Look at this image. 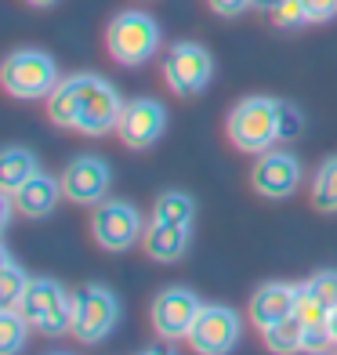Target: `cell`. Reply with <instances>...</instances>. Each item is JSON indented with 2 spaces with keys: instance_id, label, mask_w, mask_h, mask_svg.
Wrapping results in <instances>:
<instances>
[{
  "instance_id": "cell-1",
  "label": "cell",
  "mask_w": 337,
  "mask_h": 355,
  "mask_svg": "<svg viewBox=\"0 0 337 355\" xmlns=\"http://www.w3.org/2000/svg\"><path fill=\"white\" fill-rule=\"evenodd\" d=\"M279 109H283L279 98H261V94L239 102L229 116V138L236 149L250 156L268 153L279 141Z\"/></svg>"
},
{
  "instance_id": "cell-2",
  "label": "cell",
  "mask_w": 337,
  "mask_h": 355,
  "mask_svg": "<svg viewBox=\"0 0 337 355\" xmlns=\"http://www.w3.org/2000/svg\"><path fill=\"white\" fill-rule=\"evenodd\" d=\"M0 84L11 98L22 102L47 98L58 87V62L47 51H37V47H19L0 66Z\"/></svg>"
},
{
  "instance_id": "cell-3",
  "label": "cell",
  "mask_w": 337,
  "mask_h": 355,
  "mask_svg": "<svg viewBox=\"0 0 337 355\" xmlns=\"http://www.w3.org/2000/svg\"><path fill=\"white\" fill-rule=\"evenodd\" d=\"M105 47H109L112 62H120L127 69H138L156 55L159 26L146 11H120L105 29Z\"/></svg>"
},
{
  "instance_id": "cell-4",
  "label": "cell",
  "mask_w": 337,
  "mask_h": 355,
  "mask_svg": "<svg viewBox=\"0 0 337 355\" xmlns=\"http://www.w3.org/2000/svg\"><path fill=\"white\" fill-rule=\"evenodd\" d=\"M120 322V301L112 290L91 283L73 294V337L80 345H98L116 330Z\"/></svg>"
},
{
  "instance_id": "cell-5",
  "label": "cell",
  "mask_w": 337,
  "mask_h": 355,
  "mask_svg": "<svg viewBox=\"0 0 337 355\" xmlns=\"http://www.w3.org/2000/svg\"><path fill=\"white\" fill-rule=\"evenodd\" d=\"M19 309L47 337L73 330V297L58 279H29V290Z\"/></svg>"
},
{
  "instance_id": "cell-6",
  "label": "cell",
  "mask_w": 337,
  "mask_h": 355,
  "mask_svg": "<svg viewBox=\"0 0 337 355\" xmlns=\"http://www.w3.org/2000/svg\"><path fill=\"white\" fill-rule=\"evenodd\" d=\"M123 102L116 87L98 73H80V109H76V131L87 138H102L120 123Z\"/></svg>"
},
{
  "instance_id": "cell-7",
  "label": "cell",
  "mask_w": 337,
  "mask_h": 355,
  "mask_svg": "<svg viewBox=\"0 0 337 355\" xmlns=\"http://www.w3.org/2000/svg\"><path fill=\"white\" fill-rule=\"evenodd\" d=\"M91 236L94 243L109 254L131 250L141 236H146V221H141L138 207L127 200H102L91 214Z\"/></svg>"
},
{
  "instance_id": "cell-8",
  "label": "cell",
  "mask_w": 337,
  "mask_h": 355,
  "mask_svg": "<svg viewBox=\"0 0 337 355\" xmlns=\"http://www.w3.org/2000/svg\"><path fill=\"white\" fill-rule=\"evenodd\" d=\"M211 76H214V58L203 44H192V40L174 44L164 58V80L178 98H196V94H203L207 84H211Z\"/></svg>"
},
{
  "instance_id": "cell-9",
  "label": "cell",
  "mask_w": 337,
  "mask_h": 355,
  "mask_svg": "<svg viewBox=\"0 0 337 355\" xmlns=\"http://www.w3.org/2000/svg\"><path fill=\"white\" fill-rule=\"evenodd\" d=\"M200 312H203V304H200V297L192 294L189 286H167V290H159V294L153 297L149 319H153L156 337H164L167 345H174V341H182V337L192 334Z\"/></svg>"
},
{
  "instance_id": "cell-10",
  "label": "cell",
  "mask_w": 337,
  "mask_h": 355,
  "mask_svg": "<svg viewBox=\"0 0 337 355\" xmlns=\"http://www.w3.org/2000/svg\"><path fill=\"white\" fill-rule=\"evenodd\" d=\"M239 334H243V319H239L236 309H229V304H203L189 341L200 355H225L236 348Z\"/></svg>"
},
{
  "instance_id": "cell-11",
  "label": "cell",
  "mask_w": 337,
  "mask_h": 355,
  "mask_svg": "<svg viewBox=\"0 0 337 355\" xmlns=\"http://www.w3.org/2000/svg\"><path fill=\"white\" fill-rule=\"evenodd\" d=\"M167 131V109L159 105L156 98H135V102H123L120 112V123H116V135L127 149H153V145L164 138Z\"/></svg>"
},
{
  "instance_id": "cell-12",
  "label": "cell",
  "mask_w": 337,
  "mask_h": 355,
  "mask_svg": "<svg viewBox=\"0 0 337 355\" xmlns=\"http://www.w3.org/2000/svg\"><path fill=\"white\" fill-rule=\"evenodd\" d=\"M109 182H112V174L102 156H76L62 171V192L80 207H98L109 192Z\"/></svg>"
},
{
  "instance_id": "cell-13",
  "label": "cell",
  "mask_w": 337,
  "mask_h": 355,
  "mask_svg": "<svg viewBox=\"0 0 337 355\" xmlns=\"http://www.w3.org/2000/svg\"><path fill=\"white\" fill-rule=\"evenodd\" d=\"M250 182L261 196L286 200V196H294V189L301 185V159L294 153L268 149V153L258 156V164H254V171H250Z\"/></svg>"
},
{
  "instance_id": "cell-14",
  "label": "cell",
  "mask_w": 337,
  "mask_h": 355,
  "mask_svg": "<svg viewBox=\"0 0 337 355\" xmlns=\"http://www.w3.org/2000/svg\"><path fill=\"white\" fill-rule=\"evenodd\" d=\"M141 247H146V254L153 257V261H159V265L182 261L185 250H189V225H171V221L153 218V221L146 225Z\"/></svg>"
},
{
  "instance_id": "cell-15",
  "label": "cell",
  "mask_w": 337,
  "mask_h": 355,
  "mask_svg": "<svg viewBox=\"0 0 337 355\" xmlns=\"http://www.w3.org/2000/svg\"><path fill=\"white\" fill-rule=\"evenodd\" d=\"M15 196V211L26 214V218H47L58 207V196H66L62 192V182H55L51 174H33L29 182H22L19 189L11 192Z\"/></svg>"
},
{
  "instance_id": "cell-16",
  "label": "cell",
  "mask_w": 337,
  "mask_h": 355,
  "mask_svg": "<svg viewBox=\"0 0 337 355\" xmlns=\"http://www.w3.org/2000/svg\"><path fill=\"white\" fill-rule=\"evenodd\" d=\"M294 304H297V286H291V283H265L258 294L250 297V322L258 330H268L272 322L291 315Z\"/></svg>"
},
{
  "instance_id": "cell-17",
  "label": "cell",
  "mask_w": 337,
  "mask_h": 355,
  "mask_svg": "<svg viewBox=\"0 0 337 355\" xmlns=\"http://www.w3.org/2000/svg\"><path fill=\"white\" fill-rule=\"evenodd\" d=\"M76 109H80V73L58 80V87L47 94V116L55 127L76 131Z\"/></svg>"
},
{
  "instance_id": "cell-18",
  "label": "cell",
  "mask_w": 337,
  "mask_h": 355,
  "mask_svg": "<svg viewBox=\"0 0 337 355\" xmlns=\"http://www.w3.org/2000/svg\"><path fill=\"white\" fill-rule=\"evenodd\" d=\"M37 171H40L37 156L29 149H22V145H8V149L0 153V189H4V192H15L22 182H29Z\"/></svg>"
},
{
  "instance_id": "cell-19",
  "label": "cell",
  "mask_w": 337,
  "mask_h": 355,
  "mask_svg": "<svg viewBox=\"0 0 337 355\" xmlns=\"http://www.w3.org/2000/svg\"><path fill=\"white\" fill-rule=\"evenodd\" d=\"M261 334H265V345L272 352H279V355L304 352V322H301L297 312H291V315L279 319V322H272V327L261 330Z\"/></svg>"
},
{
  "instance_id": "cell-20",
  "label": "cell",
  "mask_w": 337,
  "mask_h": 355,
  "mask_svg": "<svg viewBox=\"0 0 337 355\" xmlns=\"http://www.w3.org/2000/svg\"><path fill=\"white\" fill-rule=\"evenodd\" d=\"M153 218L171 221V225H192V218H196V200H192L189 192L167 189V192H159V196H156Z\"/></svg>"
},
{
  "instance_id": "cell-21",
  "label": "cell",
  "mask_w": 337,
  "mask_h": 355,
  "mask_svg": "<svg viewBox=\"0 0 337 355\" xmlns=\"http://www.w3.org/2000/svg\"><path fill=\"white\" fill-rule=\"evenodd\" d=\"M312 207H316L319 214H337V156H330L327 164L316 171Z\"/></svg>"
},
{
  "instance_id": "cell-22",
  "label": "cell",
  "mask_w": 337,
  "mask_h": 355,
  "mask_svg": "<svg viewBox=\"0 0 337 355\" xmlns=\"http://www.w3.org/2000/svg\"><path fill=\"white\" fill-rule=\"evenodd\" d=\"M26 290H29V276L15 265L11 254H4V261H0V304L4 309H19Z\"/></svg>"
},
{
  "instance_id": "cell-23",
  "label": "cell",
  "mask_w": 337,
  "mask_h": 355,
  "mask_svg": "<svg viewBox=\"0 0 337 355\" xmlns=\"http://www.w3.org/2000/svg\"><path fill=\"white\" fill-rule=\"evenodd\" d=\"M29 322L22 315V309H4L0 312V352H19L29 337Z\"/></svg>"
},
{
  "instance_id": "cell-24",
  "label": "cell",
  "mask_w": 337,
  "mask_h": 355,
  "mask_svg": "<svg viewBox=\"0 0 337 355\" xmlns=\"http://www.w3.org/2000/svg\"><path fill=\"white\" fill-rule=\"evenodd\" d=\"M268 19H272L276 29H286V33H291V29L309 26V11H304L301 0H279V4L268 11Z\"/></svg>"
},
{
  "instance_id": "cell-25",
  "label": "cell",
  "mask_w": 337,
  "mask_h": 355,
  "mask_svg": "<svg viewBox=\"0 0 337 355\" xmlns=\"http://www.w3.org/2000/svg\"><path fill=\"white\" fill-rule=\"evenodd\" d=\"M312 290V294L323 301V309L330 312V309H337V272H316V276L304 283Z\"/></svg>"
},
{
  "instance_id": "cell-26",
  "label": "cell",
  "mask_w": 337,
  "mask_h": 355,
  "mask_svg": "<svg viewBox=\"0 0 337 355\" xmlns=\"http://www.w3.org/2000/svg\"><path fill=\"white\" fill-rule=\"evenodd\" d=\"M304 131V116H301V109L297 105H286L283 102V109H279V138H297Z\"/></svg>"
},
{
  "instance_id": "cell-27",
  "label": "cell",
  "mask_w": 337,
  "mask_h": 355,
  "mask_svg": "<svg viewBox=\"0 0 337 355\" xmlns=\"http://www.w3.org/2000/svg\"><path fill=\"white\" fill-rule=\"evenodd\" d=\"M309 11V22H330L337 15V0H301Z\"/></svg>"
},
{
  "instance_id": "cell-28",
  "label": "cell",
  "mask_w": 337,
  "mask_h": 355,
  "mask_svg": "<svg viewBox=\"0 0 337 355\" xmlns=\"http://www.w3.org/2000/svg\"><path fill=\"white\" fill-rule=\"evenodd\" d=\"M211 4L214 15H221V19H236V15H243L247 8H254V0H207Z\"/></svg>"
},
{
  "instance_id": "cell-29",
  "label": "cell",
  "mask_w": 337,
  "mask_h": 355,
  "mask_svg": "<svg viewBox=\"0 0 337 355\" xmlns=\"http://www.w3.org/2000/svg\"><path fill=\"white\" fill-rule=\"evenodd\" d=\"M327 334H330V341L337 345V309H330V315H327Z\"/></svg>"
},
{
  "instance_id": "cell-30",
  "label": "cell",
  "mask_w": 337,
  "mask_h": 355,
  "mask_svg": "<svg viewBox=\"0 0 337 355\" xmlns=\"http://www.w3.org/2000/svg\"><path fill=\"white\" fill-rule=\"evenodd\" d=\"M276 4H279V0H254V8H261V11H272Z\"/></svg>"
},
{
  "instance_id": "cell-31",
  "label": "cell",
  "mask_w": 337,
  "mask_h": 355,
  "mask_svg": "<svg viewBox=\"0 0 337 355\" xmlns=\"http://www.w3.org/2000/svg\"><path fill=\"white\" fill-rule=\"evenodd\" d=\"M26 4H33V8H51V4H58V0H26Z\"/></svg>"
}]
</instances>
